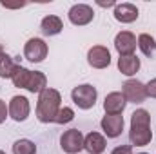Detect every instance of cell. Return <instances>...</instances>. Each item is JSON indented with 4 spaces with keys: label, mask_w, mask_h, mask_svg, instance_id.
<instances>
[{
    "label": "cell",
    "mask_w": 156,
    "mask_h": 154,
    "mask_svg": "<svg viewBox=\"0 0 156 154\" xmlns=\"http://www.w3.org/2000/svg\"><path fill=\"white\" fill-rule=\"evenodd\" d=\"M96 4H98L100 7H115V5H116V2H115V0H109V2H100V0H98Z\"/></svg>",
    "instance_id": "obj_26"
},
{
    "label": "cell",
    "mask_w": 156,
    "mask_h": 154,
    "mask_svg": "<svg viewBox=\"0 0 156 154\" xmlns=\"http://www.w3.org/2000/svg\"><path fill=\"white\" fill-rule=\"evenodd\" d=\"M122 94L125 98L127 103H144L147 100V91H145V83H142L140 80H127L122 85Z\"/></svg>",
    "instance_id": "obj_4"
},
{
    "label": "cell",
    "mask_w": 156,
    "mask_h": 154,
    "mask_svg": "<svg viewBox=\"0 0 156 154\" xmlns=\"http://www.w3.org/2000/svg\"><path fill=\"white\" fill-rule=\"evenodd\" d=\"M9 116V111H7V105H5V102L4 100H0V125L5 121V118Z\"/></svg>",
    "instance_id": "obj_25"
},
{
    "label": "cell",
    "mask_w": 156,
    "mask_h": 154,
    "mask_svg": "<svg viewBox=\"0 0 156 154\" xmlns=\"http://www.w3.org/2000/svg\"><path fill=\"white\" fill-rule=\"evenodd\" d=\"M7 111H9V118L15 120V121H26L29 118V113H31V103L26 96L22 94H16L11 98L9 105H7Z\"/></svg>",
    "instance_id": "obj_7"
},
{
    "label": "cell",
    "mask_w": 156,
    "mask_h": 154,
    "mask_svg": "<svg viewBox=\"0 0 156 154\" xmlns=\"http://www.w3.org/2000/svg\"><path fill=\"white\" fill-rule=\"evenodd\" d=\"M140 58L136 54H129V56H120L118 58V71L123 76H134L140 71Z\"/></svg>",
    "instance_id": "obj_16"
},
{
    "label": "cell",
    "mask_w": 156,
    "mask_h": 154,
    "mask_svg": "<svg viewBox=\"0 0 156 154\" xmlns=\"http://www.w3.org/2000/svg\"><path fill=\"white\" fill-rule=\"evenodd\" d=\"M60 149L67 154H80L83 149V134L78 129L64 131L60 136Z\"/></svg>",
    "instance_id": "obj_5"
},
{
    "label": "cell",
    "mask_w": 156,
    "mask_h": 154,
    "mask_svg": "<svg viewBox=\"0 0 156 154\" xmlns=\"http://www.w3.org/2000/svg\"><path fill=\"white\" fill-rule=\"evenodd\" d=\"M67 16H69V22H71L73 26H87V24L93 22L94 11H93V7L87 5V4H75V5L69 9Z\"/></svg>",
    "instance_id": "obj_9"
},
{
    "label": "cell",
    "mask_w": 156,
    "mask_h": 154,
    "mask_svg": "<svg viewBox=\"0 0 156 154\" xmlns=\"http://www.w3.org/2000/svg\"><path fill=\"white\" fill-rule=\"evenodd\" d=\"M145 91H147V98H156V78L145 83Z\"/></svg>",
    "instance_id": "obj_23"
},
{
    "label": "cell",
    "mask_w": 156,
    "mask_h": 154,
    "mask_svg": "<svg viewBox=\"0 0 156 154\" xmlns=\"http://www.w3.org/2000/svg\"><path fill=\"white\" fill-rule=\"evenodd\" d=\"M87 64L93 69H105L111 65V53L105 45H93L87 51Z\"/></svg>",
    "instance_id": "obj_8"
},
{
    "label": "cell",
    "mask_w": 156,
    "mask_h": 154,
    "mask_svg": "<svg viewBox=\"0 0 156 154\" xmlns=\"http://www.w3.org/2000/svg\"><path fill=\"white\" fill-rule=\"evenodd\" d=\"M29 75H31V71L20 65V67H18V71H16V73L13 75V78H11L13 85H15V87H18V89H26L27 80H29Z\"/></svg>",
    "instance_id": "obj_21"
},
{
    "label": "cell",
    "mask_w": 156,
    "mask_h": 154,
    "mask_svg": "<svg viewBox=\"0 0 156 154\" xmlns=\"http://www.w3.org/2000/svg\"><path fill=\"white\" fill-rule=\"evenodd\" d=\"M62 29H64V22H62V18L56 16V15H47V16H44L42 22H40V31H42L45 37H56V35L62 33Z\"/></svg>",
    "instance_id": "obj_15"
},
{
    "label": "cell",
    "mask_w": 156,
    "mask_h": 154,
    "mask_svg": "<svg viewBox=\"0 0 156 154\" xmlns=\"http://www.w3.org/2000/svg\"><path fill=\"white\" fill-rule=\"evenodd\" d=\"M123 116L122 114H105L100 121V127L107 138H118L123 131Z\"/></svg>",
    "instance_id": "obj_11"
},
{
    "label": "cell",
    "mask_w": 156,
    "mask_h": 154,
    "mask_svg": "<svg viewBox=\"0 0 156 154\" xmlns=\"http://www.w3.org/2000/svg\"><path fill=\"white\" fill-rule=\"evenodd\" d=\"M138 16H140V11L131 2H122L115 5V18L120 24H133L138 20Z\"/></svg>",
    "instance_id": "obj_12"
},
{
    "label": "cell",
    "mask_w": 156,
    "mask_h": 154,
    "mask_svg": "<svg viewBox=\"0 0 156 154\" xmlns=\"http://www.w3.org/2000/svg\"><path fill=\"white\" fill-rule=\"evenodd\" d=\"M13 154H37V145L27 138L16 140L13 143Z\"/></svg>",
    "instance_id": "obj_20"
},
{
    "label": "cell",
    "mask_w": 156,
    "mask_h": 154,
    "mask_svg": "<svg viewBox=\"0 0 156 154\" xmlns=\"http://www.w3.org/2000/svg\"><path fill=\"white\" fill-rule=\"evenodd\" d=\"M136 42H138V47H140V51L145 54V56H153L156 53V40L154 37H151V35H147V33H142L138 38H136Z\"/></svg>",
    "instance_id": "obj_19"
},
{
    "label": "cell",
    "mask_w": 156,
    "mask_h": 154,
    "mask_svg": "<svg viewBox=\"0 0 156 154\" xmlns=\"http://www.w3.org/2000/svg\"><path fill=\"white\" fill-rule=\"evenodd\" d=\"M73 120H75V111H73L71 107H66V105H64V107L58 111L55 123H58V125H66V123H69V121H73Z\"/></svg>",
    "instance_id": "obj_22"
},
{
    "label": "cell",
    "mask_w": 156,
    "mask_h": 154,
    "mask_svg": "<svg viewBox=\"0 0 156 154\" xmlns=\"http://www.w3.org/2000/svg\"><path fill=\"white\" fill-rule=\"evenodd\" d=\"M20 67V56H9L7 53H4L0 56V78H13V75L18 71Z\"/></svg>",
    "instance_id": "obj_17"
},
{
    "label": "cell",
    "mask_w": 156,
    "mask_h": 154,
    "mask_svg": "<svg viewBox=\"0 0 156 154\" xmlns=\"http://www.w3.org/2000/svg\"><path fill=\"white\" fill-rule=\"evenodd\" d=\"M60 109H62V96L56 89L47 87L38 94L37 118H38L40 123H55Z\"/></svg>",
    "instance_id": "obj_2"
},
{
    "label": "cell",
    "mask_w": 156,
    "mask_h": 154,
    "mask_svg": "<svg viewBox=\"0 0 156 154\" xmlns=\"http://www.w3.org/2000/svg\"><path fill=\"white\" fill-rule=\"evenodd\" d=\"M47 44L42 38H29L24 45V58H27L31 64H40L47 58Z\"/></svg>",
    "instance_id": "obj_6"
},
{
    "label": "cell",
    "mask_w": 156,
    "mask_h": 154,
    "mask_svg": "<svg viewBox=\"0 0 156 154\" xmlns=\"http://www.w3.org/2000/svg\"><path fill=\"white\" fill-rule=\"evenodd\" d=\"M111 154H133V147L131 145H118L113 149Z\"/></svg>",
    "instance_id": "obj_24"
},
{
    "label": "cell",
    "mask_w": 156,
    "mask_h": 154,
    "mask_svg": "<svg viewBox=\"0 0 156 154\" xmlns=\"http://www.w3.org/2000/svg\"><path fill=\"white\" fill-rule=\"evenodd\" d=\"M105 145H107L105 136H102L100 132L91 131L89 134L83 136V149L89 154H102L105 151Z\"/></svg>",
    "instance_id": "obj_14"
},
{
    "label": "cell",
    "mask_w": 156,
    "mask_h": 154,
    "mask_svg": "<svg viewBox=\"0 0 156 154\" xmlns=\"http://www.w3.org/2000/svg\"><path fill=\"white\" fill-rule=\"evenodd\" d=\"M4 54V47H2V44H0V56Z\"/></svg>",
    "instance_id": "obj_27"
},
{
    "label": "cell",
    "mask_w": 156,
    "mask_h": 154,
    "mask_svg": "<svg viewBox=\"0 0 156 154\" xmlns=\"http://www.w3.org/2000/svg\"><path fill=\"white\" fill-rule=\"evenodd\" d=\"M125 105H127V102H125V98H123V94L120 91L109 93L105 96V100H104V111H105V114H122L125 111Z\"/></svg>",
    "instance_id": "obj_13"
},
{
    "label": "cell",
    "mask_w": 156,
    "mask_h": 154,
    "mask_svg": "<svg viewBox=\"0 0 156 154\" xmlns=\"http://www.w3.org/2000/svg\"><path fill=\"white\" fill-rule=\"evenodd\" d=\"M153 140L151 131V114L145 109H136L131 114V131H129V142L136 147H145Z\"/></svg>",
    "instance_id": "obj_1"
},
{
    "label": "cell",
    "mask_w": 156,
    "mask_h": 154,
    "mask_svg": "<svg viewBox=\"0 0 156 154\" xmlns=\"http://www.w3.org/2000/svg\"><path fill=\"white\" fill-rule=\"evenodd\" d=\"M136 37L131 33V31H120L116 37H115V49L118 51L120 56H129V54H134L136 51Z\"/></svg>",
    "instance_id": "obj_10"
},
{
    "label": "cell",
    "mask_w": 156,
    "mask_h": 154,
    "mask_svg": "<svg viewBox=\"0 0 156 154\" xmlns=\"http://www.w3.org/2000/svg\"><path fill=\"white\" fill-rule=\"evenodd\" d=\"M26 89L29 93H33V94H40L44 89H47V78H45V75L42 71H31Z\"/></svg>",
    "instance_id": "obj_18"
},
{
    "label": "cell",
    "mask_w": 156,
    "mask_h": 154,
    "mask_svg": "<svg viewBox=\"0 0 156 154\" xmlns=\"http://www.w3.org/2000/svg\"><path fill=\"white\" fill-rule=\"evenodd\" d=\"M96 98H98V91L94 85L91 83H82V85H76L73 91H71V100L75 102L78 109L82 111H89L94 107L96 103Z\"/></svg>",
    "instance_id": "obj_3"
},
{
    "label": "cell",
    "mask_w": 156,
    "mask_h": 154,
    "mask_svg": "<svg viewBox=\"0 0 156 154\" xmlns=\"http://www.w3.org/2000/svg\"><path fill=\"white\" fill-rule=\"evenodd\" d=\"M0 154H5V152H4V151H0Z\"/></svg>",
    "instance_id": "obj_28"
},
{
    "label": "cell",
    "mask_w": 156,
    "mask_h": 154,
    "mask_svg": "<svg viewBox=\"0 0 156 154\" xmlns=\"http://www.w3.org/2000/svg\"><path fill=\"white\" fill-rule=\"evenodd\" d=\"M138 154H147V152H138Z\"/></svg>",
    "instance_id": "obj_29"
}]
</instances>
